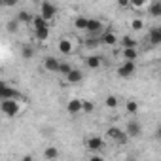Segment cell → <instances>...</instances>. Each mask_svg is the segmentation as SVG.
I'll list each match as a JSON object with an SVG mask.
<instances>
[{
    "label": "cell",
    "mask_w": 161,
    "mask_h": 161,
    "mask_svg": "<svg viewBox=\"0 0 161 161\" xmlns=\"http://www.w3.org/2000/svg\"><path fill=\"white\" fill-rule=\"evenodd\" d=\"M82 80H84V72L80 70V68H74V70L66 76V82H68V84H80Z\"/></svg>",
    "instance_id": "cell-15"
},
{
    "label": "cell",
    "mask_w": 161,
    "mask_h": 161,
    "mask_svg": "<svg viewBox=\"0 0 161 161\" xmlns=\"http://www.w3.org/2000/svg\"><path fill=\"white\" fill-rule=\"evenodd\" d=\"M104 106H106V108H110V110L118 108V97H114V95H108V97L104 99Z\"/></svg>",
    "instance_id": "cell-27"
},
{
    "label": "cell",
    "mask_w": 161,
    "mask_h": 161,
    "mask_svg": "<svg viewBox=\"0 0 161 161\" xmlns=\"http://www.w3.org/2000/svg\"><path fill=\"white\" fill-rule=\"evenodd\" d=\"M93 110H95V104H93L91 101H84V112H86V114H91Z\"/></svg>",
    "instance_id": "cell-32"
},
{
    "label": "cell",
    "mask_w": 161,
    "mask_h": 161,
    "mask_svg": "<svg viewBox=\"0 0 161 161\" xmlns=\"http://www.w3.org/2000/svg\"><path fill=\"white\" fill-rule=\"evenodd\" d=\"M66 112L72 114V116L84 112V101H82V99H70V101L66 103Z\"/></svg>",
    "instance_id": "cell-8"
},
{
    "label": "cell",
    "mask_w": 161,
    "mask_h": 161,
    "mask_svg": "<svg viewBox=\"0 0 161 161\" xmlns=\"http://www.w3.org/2000/svg\"><path fill=\"white\" fill-rule=\"evenodd\" d=\"M87 161H104V157H101V155H91Z\"/></svg>",
    "instance_id": "cell-34"
},
{
    "label": "cell",
    "mask_w": 161,
    "mask_h": 161,
    "mask_svg": "<svg viewBox=\"0 0 161 161\" xmlns=\"http://www.w3.org/2000/svg\"><path fill=\"white\" fill-rule=\"evenodd\" d=\"M17 21L19 23H25V25H32V21H34V15L31 14V12H27V10H21V12H17Z\"/></svg>",
    "instance_id": "cell-16"
},
{
    "label": "cell",
    "mask_w": 161,
    "mask_h": 161,
    "mask_svg": "<svg viewBox=\"0 0 161 161\" xmlns=\"http://www.w3.org/2000/svg\"><path fill=\"white\" fill-rule=\"evenodd\" d=\"M125 110H127L129 114H136V112H138V103L133 101V99L127 101V103H125Z\"/></svg>",
    "instance_id": "cell-29"
},
{
    "label": "cell",
    "mask_w": 161,
    "mask_h": 161,
    "mask_svg": "<svg viewBox=\"0 0 161 161\" xmlns=\"http://www.w3.org/2000/svg\"><path fill=\"white\" fill-rule=\"evenodd\" d=\"M106 136H108L110 140L118 142V144H127V140H129V135H127L125 131H121L119 127H110V129L106 131Z\"/></svg>",
    "instance_id": "cell-3"
},
{
    "label": "cell",
    "mask_w": 161,
    "mask_h": 161,
    "mask_svg": "<svg viewBox=\"0 0 161 161\" xmlns=\"http://www.w3.org/2000/svg\"><path fill=\"white\" fill-rule=\"evenodd\" d=\"M86 144H87V148H89L91 152H99V150H103L104 140H103V136H99V135H91Z\"/></svg>",
    "instance_id": "cell-11"
},
{
    "label": "cell",
    "mask_w": 161,
    "mask_h": 161,
    "mask_svg": "<svg viewBox=\"0 0 161 161\" xmlns=\"http://www.w3.org/2000/svg\"><path fill=\"white\" fill-rule=\"evenodd\" d=\"M34 38H36V42L44 44V42L49 38V29H46V31H36V32H34Z\"/></svg>",
    "instance_id": "cell-25"
},
{
    "label": "cell",
    "mask_w": 161,
    "mask_h": 161,
    "mask_svg": "<svg viewBox=\"0 0 161 161\" xmlns=\"http://www.w3.org/2000/svg\"><path fill=\"white\" fill-rule=\"evenodd\" d=\"M84 46H86L87 49H97V47L101 46V36H89V38H86Z\"/></svg>",
    "instance_id": "cell-21"
},
{
    "label": "cell",
    "mask_w": 161,
    "mask_h": 161,
    "mask_svg": "<svg viewBox=\"0 0 161 161\" xmlns=\"http://www.w3.org/2000/svg\"><path fill=\"white\" fill-rule=\"evenodd\" d=\"M148 14H150L152 17H161V0L148 4Z\"/></svg>",
    "instance_id": "cell-19"
},
{
    "label": "cell",
    "mask_w": 161,
    "mask_h": 161,
    "mask_svg": "<svg viewBox=\"0 0 161 161\" xmlns=\"http://www.w3.org/2000/svg\"><path fill=\"white\" fill-rule=\"evenodd\" d=\"M57 12H59V10H57V6H55V4H51V2H47V0L40 4V15H42L47 23L57 15Z\"/></svg>",
    "instance_id": "cell-4"
},
{
    "label": "cell",
    "mask_w": 161,
    "mask_h": 161,
    "mask_svg": "<svg viewBox=\"0 0 161 161\" xmlns=\"http://www.w3.org/2000/svg\"><path fill=\"white\" fill-rule=\"evenodd\" d=\"M121 57H123V61L135 63L138 57V49H121Z\"/></svg>",
    "instance_id": "cell-20"
},
{
    "label": "cell",
    "mask_w": 161,
    "mask_h": 161,
    "mask_svg": "<svg viewBox=\"0 0 161 161\" xmlns=\"http://www.w3.org/2000/svg\"><path fill=\"white\" fill-rule=\"evenodd\" d=\"M87 23H89V19L84 17V15H78V17L74 19V27H76L78 31H87Z\"/></svg>",
    "instance_id": "cell-24"
},
{
    "label": "cell",
    "mask_w": 161,
    "mask_h": 161,
    "mask_svg": "<svg viewBox=\"0 0 161 161\" xmlns=\"http://www.w3.org/2000/svg\"><path fill=\"white\" fill-rule=\"evenodd\" d=\"M138 42L133 38V36H123L121 38V49H136Z\"/></svg>",
    "instance_id": "cell-18"
},
{
    "label": "cell",
    "mask_w": 161,
    "mask_h": 161,
    "mask_svg": "<svg viewBox=\"0 0 161 161\" xmlns=\"http://www.w3.org/2000/svg\"><path fill=\"white\" fill-rule=\"evenodd\" d=\"M21 161H34V157L31 155V153H27V155H23V159Z\"/></svg>",
    "instance_id": "cell-36"
},
{
    "label": "cell",
    "mask_w": 161,
    "mask_h": 161,
    "mask_svg": "<svg viewBox=\"0 0 161 161\" xmlns=\"http://www.w3.org/2000/svg\"><path fill=\"white\" fill-rule=\"evenodd\" d=\"M0 110L6 118H15L21 112V104L19 101H0Z\"/></svg>",
    "instance_id": "cell-1"
},
{
    "label": "cell",
    "mask_w": 161,
    "mask_h": 161,
    "mask_svg": "<svg viewBox=\"0 0 161 161\" xmlns=\"http://www.w3.org/2000/svg\"><path fill=\"white\" fill-rule=\"evenodd\" d=\"M57 47H59V51H61L63 55H72V53L76 51V44H74L72 38H61V40L57 42Z\"/></svg>",
    "instance_id": "cell-5"
},
{
    "label": "cell",
    "mask_w": 161,
    "mask_h": 161,
    "mask_svg": "<svg viewBox=\"0 0 161 161\" xmlns=\"http://www.w3.org/2000/svg\"><path fill=\"white\" fill-rule=\"evenodd\" d=\"M59 155H61L59 148H55V146H46V148H44V159H47V161H55Z\"/></svg>",
    "instance_id": "cell-14"
},
{
    "label": "cell",
    "mask_w": 161,
    "mask_h": 161,
    "mask_svg": "<svg viewBox=\"0 0 161 161\" xmlns=\"http://www.w3.org/2000/svg\"><path fill=\"white\" fill-rule=\"evenodd\" d=\"M0 99L2 101H19L21 93L15 87H10L6 82H0Z\"/></svg>",
    "instance_id": "cell-2"
},
{
    "label": "cell",
    "mask_w": 161,
    "mask_h": 161,
    "mask_svg": "<svg viewBox=\"0 0 161 161\" xmlns=\"http://www.w3.org/2000/svg\"><path fill=\"white\" fill-rule=\"evenodd\" d=\"M86 64H87L89 68H99V66L103 64V59H101L99 55H89V57H86Z\"/></svg>",
    "instance_id": "cell-23"
},
{
    "label": "cell",
    "mask_w": 161,
    "mask_h": 161,
    "mask_svg": "<svg viewBox=\"0 0 161 161\" xmlns=\"http://www.w3.org/2000/svg\"><path fill=\"white\" fill-rule=\"evenodd\" d=\"M144 6H148L144 0H131V8H133V10H142Z\"/></svg>",
    "instance_id": "cell-31"
},
{
    "label": "cell",
    "mask_w": 161,
    "mask_h": 161,
    "mask_svg": "<svg viewBox=\"0 0 161 161\" xmlns=\"http://www.w3.org/2000/svg\"><path fill=\"white\" fill-rule=\"evenodd\" d=\"M118 6H119V8H129V6H131V2H129V0H119Z\"/></svg>",
    "instance_id": "cell-33"
},
{
    "label": "cell",
    "mask_w": 161,
    "mask_h": 161,
    "mask_svg": "<svg viewBox=\"0 0 161 161\" xmlns=\"http://www.w3.org/2000/svg\"><path fill=\"white\" fill-rule=\"evenodd\" d=\"M136 70V63H129V61H123L118 68V76L119 78H131Z\"/></svg>",
    "instance_id": "cell-7"
},
{
    "label": "cell",
    "mask_w": 161,
    "mask_h": 161,
    "mask_svg": "<svg viewBox=\"0 0 161 161\" xmlns=\"http://www.w3.org/2000/svg\"><path fill=\"white\" fill-rule=\"evenodd\" d=\"M101 44H104V46H116V44H118V36H116L110 29H106V31L101 34Z\"/></svg>",
    "instance_id": "cell-13"
},
{
    "label": "cell",
    "mask_w": 161,
    "mask_h": 161,
    "mask_svg": "<svg viewBox=\"0 0 161 161\" xmlns=\"http://www.w3.org/2000/svg\"><path fill=\"white\" fill-rule=\"evenodd\" d=\"M131 29H133V31H142V29H144V21H142L140 17H135V19L131 21Z\"/></svg>",
    "instance_id": "cell-30"
},
{
    "label": "cell",
    "mask_w": 161,
    "mask_h": 161,
    "mask_svg": "<svg viewBox=\"0 0 161 161\" xmlns=\"http://www.w3.org/2000/svg\"><path fill=\"white\" fill-rule=\"evenodd\" d=\"M44 68L49 70V72H59L61 61H59L57 57H53V55H46V57H44Z\"/></svg>",
    "instance_id": "cell-10"
},
{
    "label": "cell",
    "mask_w": 161,
    "mask_h": 161,
    "mask_svg": "<svg viewBox=\"0 0 161 161\" xmlns=\"http://www.w3.org/2000/svg\"><path fill=\"white\" fill-rule=\"evenodd\" d=\"M21 57H23L25 61H31V59L34 57V47H32L31 44H25V46H21Z\"/></svg>",
    "instance_id": "cell-22"
},
{
    "label": "cell",
    "mask_w": 161,
    "mask_h": 161,
    "mask_svg": "<svg viewBox=\"0 0 161 161\" xmlns=\"http://www.w3.org/2000/svg\"><path fill=\"white\" fill-rule=\"evenodd\" d=\"M125 133L129 135V138H138V136L142 135V125H140V121H138V119H131V121H127V125H125Z\"/></svg>",
    "instance_id": "cell-6"
},
{
    "label": "cell",
    "mask_w": 161,
    "mask_h": 161,
    "mask_svg": "<svg viewBox=\"0 0 161 161\" xmlns=\"http://www.w3.org/2000/svg\"><path fill=\"white\" fill-rule=\"evenodd\" d=\"M155 140H159V142H161V125L155 129Z\"/></svg>",
    "instance_id": "cell-35"
},
{
    "label": "cell",
    "mask_w": 161,
    "mask_h": 161,
    "mask_svg": "<svg viewBox=\"0 0 161 161\" xmlns=\"http://www.w3.org/2000/svg\"><path fill=\"white\" fill-rule=\"evenodd\" d=\"M6 31H8V32H17V31H19V21H17V17L10 19V21L6 23Z\"/></svg>",
    "instance_id": "cell-26"
},
{
    "label": "cell",
    "mask_w": 161,
    "mask_h": 161,
    "mask_svg": "<svg viewBox=\"0 0 161 161\" xmlns=\"http://www.w3.org/2000/svg\"><path fill=\"white\" fill-rule=\"evenodd\" d=\"M72 70H74V66H72L70 63H61V68H59V74L66 78V76H68V74H70Z\"/></svg>",
    "instance_id": "cell-28"
},
{
    "label": "cell",
    "mask_w": 161,
    "mask_h": 161,
    "mask_svg": "<svg viewBox=\"0 0 161 161\" xmlns=\"http://www.w3.org/2000/svg\"><path fill=\"white\" fill-rule=\"evenodd\" d=\"M32 29H34V32H36V31H46V29H49V23H47L42 15H34Z\"/></svg>",
    "instance_id": "cell-17"
},
{
    "label": "cell",
    "mask_w": 161,
    "mask_h": 161,
    "mask_svg": "<svg viewBox=\"0 0 161 161\" xmlns=\"http://www.w3.org/2000/svg\"><path fill=\"white\" fill-rule=\"evenodd\" d=\"M89 36H99V34H103L104 32V27H103V23L99 21V19H89V23H87V31H86Z\"/></svg>",
    "instance_id": "cell-9"
},
{
    "label": "cell",
    "mask_w": 161,
    "mask_h": 161,
    "mask_svg": "<svg viewBox=\"0 0 161 161\" xmlns=\"http://www.w3.org/2000/svg\"><path fill=\"white\" fill-rule=\"evenodd\" d=\"M148 42L152 46H161V27H152L148 31Z\"/></svg>",
    "instance_id": "cell-12"
}]
</instances>
